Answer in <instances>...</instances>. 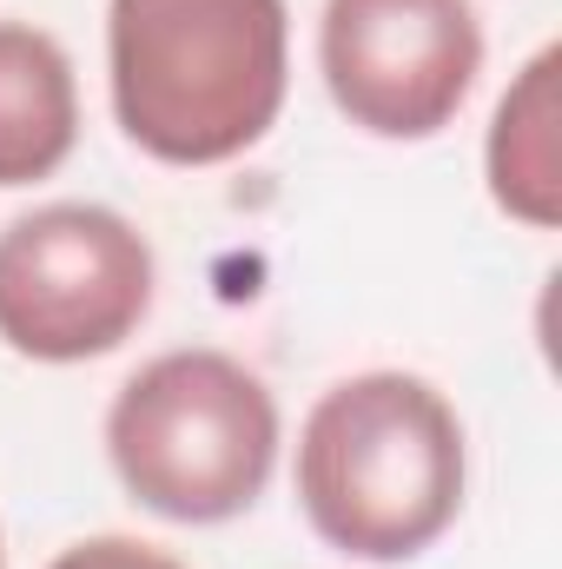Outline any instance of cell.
Wrapping results in <instances>:
<instances>
[{
    "label": "cell",
    "instance_id": "cell-6",
    "mask_svg": "<svg viewBox=\"0 0 562 569\" xmlns=\"http://www.w3.org/2000/svg\"><path fill=\"white\" fill-rule=\"evenodd\" d=\"M80 146V80L47 27L0 20V192L53 179Z\"/></svg>",
    "mask_w": 562,
    "mask_h": 569
},
{
    "label": "cell",
    "instance_id": "cell-4",
    "mask_svg": "<svg viewBox=\"0 0 562 569\" xmlns=\"http://www.w3.org/2000/svg\"><path fill=\"white\" fill-rule=\"evenodd\" d=\"M145 232L93 199H53L0 226V345L33 365L120 351L152 311Z\"/></svg>",
    "mask_w": 562,
    "mask_h": 569
},
{
    "label": "cell",
    "instance_id": "cell-5",
    "mask_svg": "<svg viewBox=\"0 0 562 569\" xmlns=\"http://www.w3.org/2000/svg\"><path fill=\"white\" fill-rule=\"evenodd\" d=\"M318 73L358 133L436 140L483 73L476 0H324Z\"/></svg>",
    "mask_w": 562,
    "mask_h": 569
},
{
    "label": "cell",
    "instance_id": "cell-2",
    "mask_svg": "<svg viewBox=\"0 0 562 569\" xmlns=\"http://www.w3.org/2000/svg\"><path fill=\"white\" fill-rule=\"evenodd\" d=\"M470 443L456 405L418 371H358L298 430L304 523L358 563H411L463 510Z\"/></svg>",
    "mask_w": 562,
    "mask_h": 569
},
{
    "label": "cell",
    "instance_id": "cell-8",
    "mask_svg": "<svg viewBox=\"0 0 562 569\" xmlns=\"http://www.w3.org/2000/svg\"><path fill=\"white\" fill-rule=\"evenodd\" d=\"M47 569H185V563L165 557L159 543H140V537H87V543L60 550Z\"/></svg>",
    "mask_w": 562,
    "mask_h": 569
},
{
    "label": "cell",
    "instance_id": "cell-3",
    "mask_svg": "<svg viewBox=\"0 0 562 569\" xmlns=\"http://www.w3.org/2000/svg\"><path fill=\"white\" fill-rule=\"evenodd\" d=\"M107 457L165 523H232L279 470V398L232 351H159L113 391Z\"/></svg>",
    "mask_w": 562,
    "mask_h": 569
},
{
    "label": "cell",
    "instance_id": "cell-1",
    "mask_svg": "<svg viewBox=\"0 0 562 569\" xmlns=\"http://www.w3.org/2000/svg\"><path fill=\"white\" fill-rule=\"evenodd\" d=\"M120 133L159 166H225L265 140L291 87L284 0H107Z\"/></svg>",
    "mask_w": 562,
    "mask_h": 569
},
{
    "label": "cell",
    "instance_id": "cell-7",
    "mask_svg": "<svg viewBox=\"0 0 562 569\" xmlns=\"http://www.w3.org/2000/svg\"><path fill=\"white\" fill-rule=\"evenodd\" d=\"M556 67L562 53L543 47L530 53V67L510 80V93L496 100V120H490V140H483V179H490V199L530 226V232H550L562 219V166H556Z\"/></svg>",
    "mask_w": 562,
    "mask_h": 569
},
{
    "label": "cell",
    "instance_id": "cell-9",
    "mask_svg": "<svg viewBox=\"0 0 562 569\" xmlns=\"http://www.w3.org/2000/svg\"><path fill=\"white\" fill-rule=\"evenodd\" d=\"M0 569H7V537H0Z\"/></svg>",
    "mask_w": 562,
    "mask_h": 569
}]
</instances>
